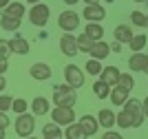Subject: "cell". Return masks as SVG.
Wrapping results in <instances>:
<instances>
[{
	"label": "cell",
	"instance_id": "cell-1",
	"mask_svg": "<svg viewBox=\"0 0 148 139\" xmlns=\"http://www.w3.org/2000/svg\"><path fill=\"white\" fill-rule=\"evenodd\" d=\"M144 113L139 110V113H135V110H126L122 108L119 113H115V126H119L122 130H126V128H139L144 124Z\"/></svg>",
	"mask_w": 148,
	"mask_h": 139
},
{
	"label": "cell",
	"instance_id": "cell-2",
	"mask_svg": "<svg viewBox=\"0 0 148 139\" xmlns=\"http://www.w3.org/2000/svg\"><path fill=\"white\" fill-rule=\"evenodd\" d=\"M75 102H77V93L73 86H69L66 82L53 86V104L56 106H75Z\"/></svg>",
	"mask_w": 148,
	"mask_h": 139
},
{
	"label": "cell",
	"instance_id": "cell-3",
	"mask_svg": "<svg viewBox=\"0 0 148 139\" xmlns=\"http://www.w3.org/2000/svg\"><path fill=\"white\" fill-rule=\"evenodd\" d=\"M13 128H16L18 137H31L33 130H36V115L33 113H20V115H16Z\"/></svg>",
	"mask_w": 148,
	"mask_h": 139
},
{
	"label": "cell",
	"instance_id": "cell-4",
	"mask_svg": "<svg viewBox=\"0 0 148 139\" xmlns=\"http://www.w3.org/2000/svg\"><path fill=\"white\" fill-rule=\"evenodd\" d=\"M58 27H60L64 33H75L80 29V13H75L73 9H66L58 16Z\"/></svg>",
	"mask_w": 148,
	"mask_h": 139
},
{
	"label": "cell",
	"instance_id": "cell-5",
	"mask_svg": "<svg viewBox=\"0 0 148 139\" xmlns=\"http://www.w3.org/2000/svg\"><path fill=\"white\" fill-rule=\"evenodd\" d=\"M49 18H51V9L44 2H36L29 9V20H31L33 27H44V24L49 22Z\"/></svg>",
	"mask_w": 148,
	"mask_h": 139
},
{
	"label": "cell",
	"instance_id": "cell-6",
	"mask_svg": "<svg viewBox=\"0 0 148 139\" xmlns=\"http://www.w3.org/2000/svg\"><path fill=\"white\" fill-rule=\"evenodd\" d=\"M64 82L69 86H73L75 91L84 86V71L80 66H75V64H66L64 66Z\"/></svg>",
	"mask_w": 148,
	"mask_h": 139
},
{
	"label": "cell",
	"instance_id": "cell-7",
	"mask_svg": "<svg viewBox=\"0 0 148 139\" xmlns=\"http://www.w3.org/2000/svg\"><path fill=\"white\" fill-rule=\"evenodd\" d=\"M51 119L56 121V124H60V126H66V124L75 121L77 117H75L73 106H56V108L51 110Z\"/></svg>",
	"mask_w": 148,
	"mask_h": 139
},
{
	"label": "cell",
	"instance_id": "cell-8",
	"mask_svg": "<svg viewBox=\"0 0 148 139\" xmlns=\"http://www.w3.org/2000/svg\"><path fill=\"white\" fill-rule=\"evenodd\" d=\"M77 124H80L84 137H95L99 130V121H97V117H93V115H82L77 119Z\"/></svg>",
	"mask_w": 148,
	"mask_h": 139
},
{
	"label": "cell",
	"instance_id": "cell-9",
	"mask_svg": "<svg viewBox=\"0 0 148 139\" xmlns=\"http://www.w3.org/2000/svg\"><path fill=\"white\" fill-rule=\"evenodd\" d=\"M29 75L36 79V82H47V79L53 75V71H51V66L47 62H36V64H31Z\"/></svg>",
	"mask_w": 148,
	"mask_h": 139
},
{
	"label": "cell",
	"instance_id": "cell-10",
	"mask_svg": "<svg viewBox=\"0 0 148 139\" xmlns=\"http://www.w3.org/2000/svg\"><path fill=\"white\" fill-rule=\"evenodd\" d=\"M84 18H86V22H102V20L106 18V9L99 2H93V5H86L84 7V13H82Z\"/></svg>",
	"mask_w": 148,
	"mask_h": 139
},
{
	"label": "cell",
	"instance_id": "cell-11",
	"mask_svg": "<svg viewBox=\"0 0 148 139\" xmlns=\"http://www.w3.org/2000/svg\"><path fill=\"white\" fill-rule=\"evenodd\" d=\"M60 51L66 55V58H75V55L80 53V51H77V40H75L73 33H64V36L60 38Z\"/></svg>",
	"mask_w": 148,
	"mask_h": 139
},
{
	"label": "cell",
	"instance_id": "cell-12",
	"mask_svg": "<svg viewBox=\"0 0 148 139\" xmlns=\"http://www.w3.org/2000/svg\"><path fill=\"white\" fill-rule=\"evenodd\" d=\"M29 108H31V113H33L36 117H44V115L51 113V102L47 99V97L38 95V97H33V102L29 104Z\"/></svg>",
	"mask_w": 148,
	"mask_h": 139
},
{
	"label": "cell",
	"instance_id": "cell-13",
	"mask_svg": "<svg viewBox=\"0 0 148 139\" xmlns=\"http://www.w3.org/2000/svg\"><path fill=\"white\" fill-rule=\"evenodd\" d=\"M9 49H11V53H16V55H29L31 44H29V40H25L22 36H13L11 40H9Z\"/></svg>",
	"mask_w": 148,
	"mask_h": 139
},
{
	"label": "cell",
	"instance_id": "cell-14",
	"mask_svg": "<svg viewBox=\"0 0 148 139\" xmlns=\"http://www.w3.org/2000/svg\"><path fill=\"white\" fill-rule=\"evenodd\" d=\"M88 55L95 58V60H104V58L111 55V44L104 42V40H95L93 47H91V51H88Z\"/></svg>",
	"mask_w": 148,
	"mask_h": 139
},
{
	"label": "cell",
	"instance_id": "cell-15",
	"mask_svg": "<svg viewBox=\"0 0 148 139\" xmlns=\"http://www.w3.org/2000/svg\"><path fill=\"white\" fill-rule=\"evenodd\" d=\"M119 75H122V71H119L117 66H102V71H99L97 77L102 79V82H106L108 86H115L117 84Z\"/></svg>",
	"mask_w": 148,
	"mask_h": 139
},
{
	"label": "cell",
	"instance_id": "cell-16",
	"mask_svg": "<svg viewBox=\"0 0 148 139\" xmlns=\"http://www.w3.org/2000/svg\"><path fill=\"white\" fill-rule=\"evenodd\" d=\"M128 68L135 71V73H144V68H146V53H144V51L133 53L128 58Z\"/></svg>",
	"mask_w": 148,
	"mask_h": 139
},
{
	"label": "cell",
	"instance_id": "cell-17",
	"mask_svg": "<svg viewBox=\"0 0 148 139\" xmlns=\"http://www.w3.org/2000/svg\"><path fill=\"white\" fill-rule=\"evenodd\" d=\"M130 97V91H126V88H122V86H111V95H108V99H111L115 106H124V102Z\"/></svg>",
	"mask_w": 148,
	"mask_h": 139
},
{
	"label": "cell",
	"instance_id": "cell-18",
	"mask_svg": "<svg viewBox=\"0 0 148 139\" xmlns=\"http://www.w3.org/2000/svg\"><path fill=\"white\" fill-rule=\"evenodd\" d=\"M20 24H22V18H16V16H9V13L2 11V16H0V29H5V31H18Z\"/></svg>",
	"mask_w": 148,
	"mask_h": 139
},
{
	"label": "cell",
	"instance_id": "cell-19",
	"mask_svg": "<svg viewBox=\"0 0 148 139\" xmlns=\"http://www.w3.org/2000/svg\"><path fill=\"white\" fill-rule=\"evenodd\" d=\"M42 137H44V139H62V137H64V130H62L60 124L51 121V124H44V128H42Z\"/></svg>",
	"mask_w": 148,
	"mask_h": 139
},
{
	"label": "cell",
	"instance_id": "cell-20",
	"mask_svg": "<svg viewBox=\"0 0 148 139\" xmlns=\"http://www.w3.org/2000/svg\"><path fill=\"white\" fill-rule=\"evenodd\" d=\"M113 36H115V40L122 44H128L130 38H133V29H130V24H117L115 27V31H113Z\"/></svg>",
	"mask_w": 148,
	"mask_h": 139
},
{
	"label": "cell",
	"instance_id": "cell-21",
	"mask_svg": "<svg viewBox=\"0 0 148 139\" xmlns=\"http://www.w3.org/2000/svg\"><path fill=\"white\" fill-rule=\"evenodd\" d=\"M97 121H99V126L104 128V130L106 128H113L115 126V113H113L111 108H102L97 113Z\"/></svg>",
	"mask_w": 148,
	"mask_h": 139
},
{
	"label": "cell",
	"instance_id": "cell-22",
	"mask_svg": "<svg viewBox=\"0 0 148 139\" xmlns=\"http://www.w3.org/2000/svg\"><path fill=\"white\" fill-rule=\"evenodd\" d=\"M84 33H86L91 40H102V38H104V27H102V22H86Z\"/></svg>",
	"mask_w": 148,
	"mask_h": 139
},
{
	"label": "cell",
	"instance_id": "cell-23",
	"mask_svg": "<svg viewBox=\"0 0 148 139\" xmlns=\"http://www.w3.org/2000/svg\"><path fill=\"white\" fill-rule=\"evenodd\" d=\"M146 44H148V38L144 36V33H137V36L133 33L128 47H130V51H133V53H137V51H144V49H146Z\"/></svg>",
	"mask_w": 148,
	"mask_h": 139
},
{
	"label": "cell",
	"instance_id": "cell-24",
	"mask_svg": "<svg viewBox=\"0 0 148 139\" xmlns=\"http://www.w3.org/2000/svg\"><path fill=\"white\" fill-rule=\"evenodd\" d=\"M64 137H66V139H84V133H82L80 124H77V121H71V124H66Z\"/></svg>",
	"mask_w": 148,
	"mask_h": 139
},
{
	"label": "cell",
	"instance_id": "cell-25",
	"mask_svg": "<svg viewBox=\"0 0 148 139\" xmlns=\"http://www.w3.org/2000/svg\"><path fill=\"white\" fill-rule=\"evenodd\" d=\"M93 93H95L97 99H106V97L111 95V86L106 84V82H102V79H97V82L93 84Z\"/></svg>",
	"mask_w": 148,
	"mask_h": 139
},
{
	"label": "cell",
	"instance_id": "cell-26",
	"mask_svg": "<svg viewBox=\"0 0 148 139\" xmlns=\"http://www.w3.org/2000/svg\"><path fill=\"white\" fill-rule=\"evenodd\" d=\"M2 11L9 13V16H16V18H22V16L27 13V9H25V5H22V2H9Z\"/></svg>",
	"mask_w": 148,
	"mask_h": 139
},
{
	"label": "cell",
	"instance_id": "cell-27",
	"mask_svg": "<svg viewBox=\"0 0 148 139\" xmlns=\"http://www.w3.org/2000/svg\"><path fill=\"white\" fill-rule=\"evenodd\" d=\"M75 40H77V51H80V53H88V51H91V47H93V42H95V40H91L86 33L75 36Z\"/></svg>",
	"mask_w": 148,
	"mask_h": 139
},
{
	"label": "cell",
	"instance_id": "cell-28",
	"mask_svg": "<svg viewBox=\"0 0 148 139\" xmlns=\"http://www.w3.org/2000/svg\"><path fill=\"white\" fill-rule=\"evenodd\" d=\"M84 68L88 71V75H99V71H102V60L88 58V60H86V64H84Z\"/></svg>",
	"mask_w": 148,
	"mask_h": 139
},
{
	"label": "cell",
	"instance_id": "cell-29",
	"mask_svg": "<svg viewBox=\"0 0 148 139\" xmlns=\"http://www.w3.org/2000/svg\"><path fill=\"white\" fill-rule=\"evenodd\" d=\"M11 110L16 113V115L27 113V110H29V102H27V99H22V97H16V99L11 102Z\"/></svg>",
	"mask_w": 148,
	"mask_h": 139
},
{
	"label": "cell",
	"instance_id": "cell-30",
	"mask_svg": "<svg viewBox=\"0 0 148 139\" xmlns=\"http://www.w3.org/2000/svg\"><path fill=\"white\" fill-rule=\"evenodd\" d=\"M117 86H122V88H126V91H133V86H135L133 75H130V73H122L119 79H117Z\"/></svg>",
	"mask_w": 148,
	"mask_h": 139
},
{
	"label": "cell",
	"instance_id": "cell-31",
	"mask_svg": "<svg viewBox=\"0 0 148 139\" xmlns=\"http://www.w3.org/2000/svg\"><path fill=\"white\" fill-rule=\"evenodd\" d=\"M130 24H135V27H146V13H142V11H133L130 13Z\"/></svg>",
	"mask_w": 148,
	"mask_h": 139
},
{
	"label": "cell",
	"instance_id": "cell-32",
	"mask_svg": "<svg viewBox=\"0 0 148 139\" xmlns=\"http://www.w3.org/2000/svg\"><path fill=\"white\" fill-rule=\"evenodd\" d=\"M124 108H126V110H135V113H139V110H142V99L128 97V99L124 102Z\"/></svg>",
	"mask_w": 148,
	"mask_h": 139
},
{
	"label": "cell",
	"instance_id": "cell-33",
	"mask_svg": "<svg viewBox=\"0 0 148 139\" xmlns=\"http://www.w3.org/2000/svg\"><path fill=\"white\" fill-rule=\"evenodd\" d=\"M11 49H9V40H0V60H9Z\"/></svg>",
	"mask_w": 148,
	"mask_h": 139
},
{
	"label": "cell",
	"instance_id": "cell-34",
	"mask_svg": "<svg viewBox=\"0 0 148 139\" xmlns=\"http://www.w3.org/2000/svg\"><path fill=\"white\" fill-rule=\"evenodd\" d=\"M11 102H13V97L9 95H0V110H11Z\"/></svg>",
	"mask_w": 148,
	"mask_h": 139
},
{
	"label": "cell",
	"instance_id": "cell-35",
	"mask_svg": "<svg viewBox=\"0 0 148 139\" xmlns=\"http://www.w3.org/2000/svg\"><path fill=\"white\" fill-rule=\"evenodd\" d=\"M104 139H122V133H117V130H111V128H106V130H104Z\"/></svg>",
	"mask_w": 148,
	"mask_h": 139
},
{
	"label": "cell",
	"instance_id": "cell-36",
	"mask_svg": "<svg viewBox=\"0 0 148 139\" xmlns=\"http://www.w3.org/2000/svg\"><path fill=\"white\" fill-rule=\"evenodd\" d=\"M9 124H11V121H9L7 113H5V110H0V128H5V130H7V126H9Z\"/></svg>",
	"mask_w": 148,
	"mask_h": 139
},
{
	"label": "cell",
	"instance_id": "cell-37",
	"mask_svg": "<svg viewBox=\"0 0 148 139\" xmlns=\"http://www.w3.org/2000/svg\"><path fill=\"white\" fill-rule=\"evenodd\" d=\"M9 68V60H0V75H5Z\"/></svg>",
	"mask_w": 148,
	"mask_h": 139
},
{
	"label": "cell",
	"instance_id": "cell-38",
	"mask_svg": "<svg viewBox=\"0 0 148 139\" xmlns=\"http://www.w3.org/2000/svg\"><path fill=\"white\" fill-rule=\"evenodd\" d=\"M119 51H122V42H117V40H115V42L111 44V53H119Z\"/></svg>",
	"mask_w": 148,
	"mask_h": 139
},
{
	"label": "cell",
	"instance_id": "cell-39",
	"mask_svg": "<svg viewBox=\"0 0 148 139\" xmlns=\"http://www.w3.org/2000/svg\"><path fill=\"white\" fill-rule=\"evenodd\" d=\"M142 113H144V117L148 119V97H146V99H142Z\"/></svg>",
	"mask_w": 148,
	"mask_h": 139
},
{
	"label": "cell",
	"instance_id": "cell-40",
	"mask_svg": "<svg viewBox=\"0 0 148 139\" xmlns=\"http://www.w3.org/2000/svg\"><path fill=\"white\" fill-rule=\"evenodd\" d=\"M7 88V79H5V75H0V93Z\"/></svg>",
	"mask_w": 148,
	"mask_h": 139
},
{
	"label": "cell",
	"instance_id": "cell-41",
	"mask_svg": "<svg viewBox=\"0 0 148 139\" xmlns=\"http://www.w3.org/2000/svg\"><path fill=\"white\" fill-rule=\"evenodd\" d=\"M62 2H64V5H69V7H73V5H77L80 0H62Z\"/></svg>",
	"mask_w": 148,
	"mask_h": 139
},
{
	"label": "cell",
	"instance_id": "cell-42",
	"mask_svg": "<svg viewBox=\"0 0 148 139\" xmlns=\"http://www.w3.org/2000/svg\"><path fill=\"white\" fill-rule=\"evenodd\" d=\"M9 2H11V0H0V9H5V7L9 5Z\"/></svg>",
	"mask_w": 148,
	"mask_h": 139
},
{
	"label": "cell",
	"instance_id": "cell-43",
	"mask_svg": "<svg viewBox=\"0 0 148 139\" xmlns=\"http://www.w3.org/2000/svg\"><path fill=\"white\" fill-rule=\"evenodd\" d=\"M80 2H84V5H93V2H99V0H80Z\"/></svg>",
	"mask_w": 148,
	"mask_h": 139
},
{
	"label": "cell",
	"instance_id": "cell-44",
	"mask_svg": "<svg viewBox=\"0 0 148 139\" xmlns=\"http://www.w3.org/2000/svg\"><path fill=\"white\" fill-rule=\"evenodd\" d=\"M0 139H5V128H0Z\"/></svg>",
	"mask_w": 148,
	"mask_h": 139
},
{
	"label": "cell",
	"instance_id": "cell-45",
	"mask_svg": "<svg viewBox=\"0 0 148 139\" xmlns=\"http://www.w3.org/2000/svg\"><path fill=\"white\" fill-rule=\"evenodd\" d=\"M99 2H106V5H111V2H115V0H99Z\"/></svg>",
	"mask_w": 148,
	"mask_h": 139
},
{
	"label": "cell",
	"instance_id": "cell-46",
	"mask_svg": "<svg viewBox=\"0 0 148 139\" xmlns=\"http://www.w3.org/2000/svg\"><path fill=\"white\" fill-rule=\"evenodd\" d=\"M27 2H29V5H36V2H40V0H27Z\"/></svg>",
	"mask_w": 148,
	"mask_h": 139
},
{
	"label": "cell",
	"instance_id": "cell-47",
	"mask_svg": "<svg viewBox=\"0 0 148 139\" xmlns=\"http://www.w3.org/2000/svg\"><path fill=\"white\" fill-rule=\"evenodd\" d=\"M144 73H148V55H146V68H144Z\"/></svg>",
	"mask_w": 148,
	"mask_h": 139
},
{
	"label": "cell",
	"instance_id": "cell-48",
	"mask_svg": "<svg viewBox=\"0 0 148 139\" xmlns=\"http://www.w3.org/2000/svg\"><path fill=\"white\" fill-rule=\"evenodd\" d=\"M133 2H146V0H133Z\"/></svg>",
	"mask_w": 148,
	"mask_h": 139
},
{
	"label": "cell",
	"instance_id": "cell-49",
	"mask_svg": "<svg viewBox=\"0 0 148 139\" xmlns=\"http://www.w3.org/2000/svg\"><path fill=\"white\" fill-rule=\"evenodd\" d=\"M146 27H148V16H146Z\"/></svg>",
	"mask_w": 148,
	"mask_h": 139
},
{
	"label": "cell",
	"instance_id": "cell-50",
	"mask_svg": "<svg viewBox=\"0 0 148 139\" xmlns=\"http://www.w3.org/2000/svg\"><path fill=\"white\" fill-rule=\"evenodd\" d=\"M146 5H148V0H146Z\"/></svg>",
	"mask_w": 148,
	"mask_h": 139
}]
</instances>
